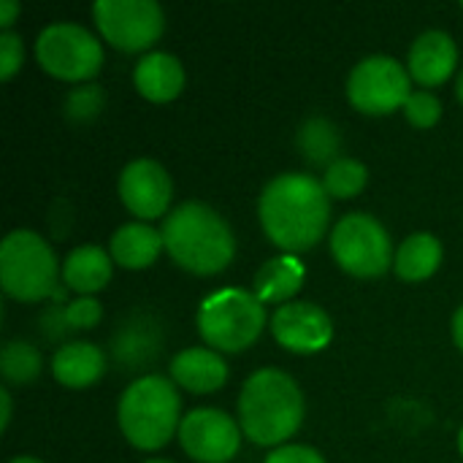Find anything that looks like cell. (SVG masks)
Instances as JSON below:
<instances>
[{"instance_id":"1","label":"cell","mask_w":463,"mask_h":463,"mask_svg":"<svg viewBox=\"0 0 463 463\" xmlns=\"http://www.w3.org/2000/svg\"><path fill=\"white\" fill-rule=\"evenodd\" d=\"M328 198L323 182L315 176L301 171L279 174L260 193V225L277 247L288 252L309 250L326 233L331 217Z\"/></svg>"},{"instance_id":"2","label":"cell","mask_w":463,"mask_h":463,"mask_svg":"<svg viewBox=\"0 0 463 463\" xmlns=\"http://www.w3.org/2000/svg\"><path fill=\"white\" fill-rule=\"evenodd\" d=\"M168 255L193 274L222 271L236 252V239L225 217L203 201H184L163 220Z\"/></svg>"},{"instance_id":"3","label":"cell","mask_w":463,"mask_h":463,"mask_svg":"<svg viewBox=\"0 0 463 463\" xmlns=\"http://www.w3.org/2000/svg\"><path fill=\"white\" fill-rule=\"evenodd\" d=\"M304 396L290 374L266 366L247 377L239 393V423L255 445H279L298 431Z\"/></svg>"},{"instance_id":"4","label":"cell","mask_w":463,"mask_h":463,"mask_svg":"<svg viewBox=\"0 0 463 463\" xmlns=\"http://www.w3.org/2000/svg\"><path fill=\"white\" fill-rule=\"evenodd\" d=\"M179 407L182 399L168 377H138L119 399V429L130 445L141 450H157L182 426Z\"/></svg>"},{"instance_id":"5","label":"cell","mask_w":463,"mask_h":463,"mask_svg":"<svg viewBox=\"0 0 463 463\" xmlns=\"http://www.w3.org/2000/svg\"><path fill=\"white\" fill-rule=\"evenodd\" d=\"M266 326V309L260 298L241 288H222L206 296L198 307V331L206 345L239 353L250 347Z\"/></svg>"},{"instance_id":"6","label":"cell","mask_w":463,"mask_h":463,"mask_svg":"<svg viewBox=\"0 0 463 463\" xmlns=\"http://www.w3.org/2000/svg\"><path fill=\"white\" fill-rule=\"evenodd\" d=\"M0 285L19 301H41L57 290V258L52 247L27 228L11 231L0 244Z\"/></svg>"},{"instance_id":"7","label":"cell","mask_w":463,"mask_h":463,"mask_svg":"<svg viewBox=\"0 0 463 463\" xmlns=\"http://www.w3.org/2000/svg\"><path fill=\"white\" fill-rule=\"evenodd\" d=\"M35 57L43 71L57 79L81 81L98 73L103 62L100 41L76 22H52L38 33Z\"/></svg>"},{"instance_id":"8","label":"cell","mask_w":463,"mask_h":463,"mask_svg":"<svg viewBox=\"0 0 463 463\" xmlns=\"http://www.w3.org/2000/svg\"><path fill=\"white\" fill-rule=\"evenodd\" d=\"M331 252L345 271L355 277H380L391 266V236L377 217L350 212L331 231Z\"/></svg>"},{"instance_id":"9","label":"cell","mask_w":463,"mask_h":463,"mask_svg":"<svg viewBox=\"0 0 463 463\" xmlns=\"http://www.w3.org/2000/svg\"><path fill=\"white\" fill-rule=\"evenodd\" d=\"M410 90V71L388 54L364 57L347 79V98L364 114H388L404 109Z\"/></svg>"},{"instance_id":"10","label":"cell","mask_w":463,"mask_h":463,"mask_svg":"<svg viewBox=\"0 0 463 463\" xmlns=\"http://www.w3.org/2000/svg\"><path fill=\"white\" fill-rule=\"evenodd\" d=\"M98 30L125 52L152 46L163 33V8L155 0H98L92 5Z\"/></svg>"},{"instance_id":"11","label":"cell","mask_w":463,"mask_h":463,"mask_svg":"<svg viewBox=\"0 0 463 463\" xmlns=\"http://www.w3.org/2000/svg\"><path fill=\"white\" fill-rule=\"evenodd\" d=\"M179 442L190 458L201 463H228L241 445L239 423L214 407H198L182 418Z\"/></svg>"},{"instance_id":"12","label":"cell","mask_w":463,"mask_h":463,"mask_svg":"<svg viewBox=\"0 0 463 463\" xmlns=\"http://www.w3.org/2000/svg\"><path fill=\"white\" fill-rule=\"evenodd\" d=\"M171 193H174V184H171L168 171L152 157L130 160L119 174L122 203L141 220H155L165 214L171 203Z\"/></svg>"},{"instance_id":"13","label":"cell","mask_w":463,"mask_h":463,"mask_svg":"<svg viewBox=\"0 0 463 463\" xmlns=\"http://www.w3.org/2000/svg\"><path fill=\"white\" fill-rule=\"evenodd\" d=\"M271 331L277 342L293 353H317L331 336L334 326L323 307L312 301H288L271 315Z\"/></svg>"},{"instance_id":"14","label":"cell","mask_w":463,"mask_h":463,"mask_svg":"<svg viewBox=\"0 0 463 463\" xmlns=\"http://www.w3.org/2000/svg\"><path fill=\"white\" fill-rule=\"evenodd\" d=\"M458 62V46L445 30H426L415 38L410 46V62L407 71L415 81L434 87L442 84Z\"/></svg>"},{"instance_id":"15","label":"cell","mask_w":463,"mask_h":463,"mask_svg":"<svg viewBox=\"0 0 463 463\" xmlns=\"http://www.w3.org/2000/svg\"><path fill=\"white\" fill-rule=\"evenodd\" d=\"M171 377L182 388L193 393H212L225 385L228 364L217 350L209 347H187L171 361Z\"/></svg>"},{"instance_id":"16","label":"cell","mask_w":463,"mask_h":463,"mask_svg":"<svg viewBox=\"0 0 463 463\" xmlns=\"http://www.w3.org/2000/svg\"><path fill=\"white\" fill-rule=\"evenodd\" d=\"M138 92L149 100H171L184 87V68L168 52H149L133 68Z\"/></svg>"},{"instance_id":"17","label":"cell","mask_w":463,"mask_h":463,"mask_svg":"<svg viewBox=\"0 0 463 463\" xmlns=\"http://www.w3.org/2000/svg\"><path fill=\"white\" fill-rule=\"evenodd\" d=\"M106 369V355L92 342H68L52 358V372L65 388H87Z\"/></svg>"},{"instance_id":"18","label":"cell","mask_w":463,"mask_h":463,"mask_svg":"<svg viewBox=\"0 0 463 463\" xmlns=\"http://www.w3.org/2000/svg\"><path fill=\"white\" fill-rule=\"evenodd\" d=\"M111 260L125 269H144L157 260L163 244V233L149 222H125L111 236Z\"/></svg>"},{"instance_id":"19","label":"cell","mask_w":463,"mask_h":463,"mask_svg":"<svg viewBox=\"0 0 463 463\" xmlns=\"http://www.w3.org/2000/svg\"><path fill=\"white\" fill-rule=\"evenodd\" d=\"M109 279H111V260H109V252L103 247L81 244V247L68 252L65 266H62V282L71 290L90 296V293L106 288Z\"/></svg>"},{"instance_id":"20","label":"cell","mask_w":463,"mask_h":463,"mask_svg":"<svg viewBox=\"0 0 463 463\" xmlns=\"http://www.w3.org/2000/svg\"><path fill=\"white\" fill-rule=\"evenodd\" d=\"M442 263V244L434 233H412L396 250V274L407 282L429 279Z\"/></svg>"},{"instance_id":"21","label":"cell","mask_w":463,"mask_h":463,"mask_svg":"<svg viewBox=\"0 0 463 463\" xmlns=\"http://www.w3.org/2000/svg\"><path fill=\"white\" fill-rule=\"evenodd\" d=\"M304 274H307V269H304V263L296 255L271 258L255 274V296L260 298V304L285 301V298H290L301 288Z\"/></svg>"},{"instance_id":"22","label":"cell","mask_w":463,"mask_h":463,"mask_svg":"<svg viewBox=\"0 0 463 463\" xmlns=\"http://www.w3.org/2000/svg\"><path fill=\"white\" fill-rule=\"evenodd\" d=\"M369 171L361 160L355 157H336L328 163L326 176H323V187L331 198H353L366 187Z\"/></svg>"},{"instance_id":"23","label":"cell","mask_w":463,"mask_h":463,"mask_svg":"<svg viewBox=\"0 0 463 463\" xmlns=\"http://www.w3.org/2000/svg\"><path fill=\"white\" fill-rule=\"evenodd\" d=\"M0 372L8 383H30L41 374V353L22 339H14L0 353Z\"/></svg>"},{"instance_id":"24","label":"cell","mask_w":463,"mask_h":463,"mask_svg":"<svg viewBox=\"0 0 463 463\" xmlns=\"http://www.w3.org/2000/svg\"><path fill=\"white\" fill-rule=\"evenodd\" d=\"M298 146L301 152L315 160V163H326L328 157L336 155L339 149V133L336 128L328 122V119H320V117H312L301 125L298 130Z\"/></svg>"},{"instance_id":"25","label":"cell","mask_w":463,"mask_h":463,"mask_svg":"<svg viewBox=\"0 0 463 463\" xmlns=\"http://www.w3.org/2000/svg\"><path fill=\"white\" fill-rule=\"evenodd\" d=\"M103 317L100 301H95L92 296H81L76 301H71L68 307L60 309V320L65 328L79 331V328H95Z\"/></svg>"},{"instance_id":"26","label":"cell","mask_w":463,"mask_h":463,"mask_svg":"<svg viewBox=\"0 0 463 463\" xmlns=\"http://www.w3.org/2000/svg\"><path fill=\"white\" fill-rule=\"evenodd\" d=\"M404 114H407V119H410L415 128H431V125L439 119V114H442V103H439V98H437L434 92L418 90V92H412V95L407 98Z\"/></svg>"},{"instance_id":"27","label":"cell","mask_w":463,"mask_h":463,"mask_svg":"<svg viewBox=\"0 0 463 463\" xmlns=\"http://www.w3.org/2000/svg\"><path fill=\"white\" fill-rule=\"evenodd\" d=\"M100 106H103V90L98 84H87V87H79L68 95L65 114L73 119H90L98 114Z\"/></svg>"},{"instance_id":"28","label":"cell","mask_w":463,"mask_h":463,"mask_svg":"<svg viewBox=\"0 0 463 463\" xmlns=\"http://www.w3.org/2000/svg\"><path fill=\"white\" fill-rule=\"evenodd\" d=\"M24 57V46L22 38L14 30H3L0 33V79H11Z\"/></svg>"},{"instance_id":"29","label":"cell","mask_w":463,"mask_h":463,"mask_svg":"<svg viewBox=\"0 0 463 463\" xmlns=\"http://www.w3.org/2000/svg\"><path fill=\"white\" fill-rule=\"evenodd\" d=\"M263 463H326V458L309 445H282L271 450Z\"/></svg>"},{"instance_id":"30","label":"cell","mask_w":463,"mask_h":463,"mask_svg":"<svg viewBox=\"0 0 463 463\" xmlns=\"http://www.w3.org/2000/svg\"><path fill=\"white\" fill-rule=\"evenodd\" d=\"M16 14H19V3L16 0H0V24L5 30L11 27V22H14Z\"/></svg>"},{"instance_id":"31","label":"cell","mask_w":463,"mask_h":463,"mask_svg":"<svg viewBox=\"0 0 463 463\" xmlns=\"http://www.w3.org/2000/svg\"><path fill=\"white\" fill-rule=\"evenodd\" d=\"M453 339H456V345L463 350V304L456 309V315H453Z\"/></svg>"},{"instance_id":"32","label":"cell","mask_w":463,"mask_h":463,"mask_svg":"<svg viewBox=\"0 0 463 463\" xmlns=\"http://www.w3.org/2000/svg\"><path fill=\"white\" fill-rule=\"evenodd\" d=\"M0 404H3V412H0V426L5 429L8 420H11V396L8 391H0Z\"/></svg>"},{"instance_id":"33","label":"cell","mask_w":463,"mask_h":463,"mask_svg":"<svg viewBox=\"0 0 463 463\" xmlns=\"http://www.w3.org/2000/svg\"><path fill=\"white\" fill-rule=\"evenodd\" d=\"M456 92H458V100L463 103V71L458 73V79H456Z\"/></svg>"},{"instance_id":"34","label":"cell","mask_w":463,"mask_h":463,"mask_svg":"<svg viewBox=\"0 0 463 463\" xmlns=\"http://www.w3.org/2000/svg\"><path fill=\"white\" fill-rule=\"evenodd\" d=\"M8 463H43V461H38V458H30V456H19V458H14V461H8Z\"/></svg>"},{"instance_id":"35","label":"cell","mask_w":463,"mask_h":463,"mask_svg":"<svg viewBox=\"0 0 463 463\" xmlns=\"http://www.w3.org/2000/svg\"><path fill=\"white\" fill-rule=\"evenodd\" d=\"M458 448H461V456H463V429H461V434H458Z\"/></svg>"},{"instance_id":"36","label":"cell","mask_w":463,"mask_h":463,"mask_svg":"<svg viewBox=\"0 0 463 463\" xmlns=\"http://www.w3.org/2000/svg\"><path fill=\"white\" fill-rule=\"evenodd\" d=\"M144 463H171V461H163V458H152V461H144Z\"/></svg>"}]
</instances>
